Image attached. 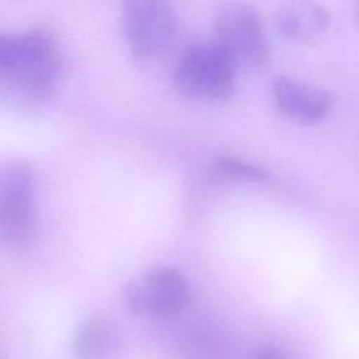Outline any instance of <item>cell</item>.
<instances>
[{"mask_svg": "<svg viewBox=\"0 0 359 359\" xmlns=\"http://www.w3.org/2000/svg\"><path fill=\"white\" fill-rule=\"evenodd\" d=\"M210 172L220 180L238 182H259L268 178L265 168L238 157L217 158L212 163Z\"/></svg>", "mask_w": 359, "mask_h": 359, "instance_id": "cell-10", "label": "cell"}, {"mask_svg": "<svg viewBox=\"0 0 359 359\" xmlns=\"http://www.w3.org/2000/svg\"><path fill=\"white\" fill-rule=\"evenodd\" d=\"M35 178L24 161H11L0 180V238L6 248L24 251L35 240Z\"/></svg>", "mask_w": 359, "mask_h": 359, "instance_id": "cell-5", "label": "cell"}, {"mask_svg": "<svg viewBox=\"0 0 359 359\" xmlns=\"http://www.w3.org/2000/svg\"><path fill=\"white\" fill-rule=\"evenodd\" d=\"M213 39L240 70L265 73L272 65V46L262 15L248 1H229L217 10Z\"/></svg>", "mask_w": 359, "mask_h": 359, "instance_id": "cell-3", "label": "cell"}, {"mask_svg": "<svg viewBox=\"0 0 359 359\" xmlns=\"http://www.w3.org/2000/svg\"><path fill=\"white\" fill-rule=\"evenodd\" d=\"M121 27L133 60L160 57L177 34V15L170 0H121Z\"/></svg>", "mask_w": 359, "mask_h": 359, "instance_id": "cell-4", "label": "cell"}, {"mask_svg": "<svg viewBox=\"0 0 359 359\" xmlns=\"http://www.w3.org/2000/svg\"><path fill=\"white\" fill-rule=\"evenodd\" d=\"M189 300V286L174 268H153L133 279L125 292L128 309L137 316L172 317Z\"/></svg>", "mask_w": 359, "mask_h": 359, "instance_id": "cell-6", "label": "cell"}, {"mask_svg": "<svg viewBox=\"0 0 359 359\" xmlns=\"http://www.w3.org/2000/svg\"><path fill=\"white\" fill-rule=\"evenodd\" d=\"M353 21L359 25V0H353Z\"/></svg>", "mask_w": 359, "mask_h": 359, "instance_id": "cell-12", "label": "cell"}, {"mask_svg": "<svg viewBox=\"0 0 359 359\" xmlns=\"http://www.w3.org/2000/svg\"><path fill=\"white\" fill-rule=\"evenodd\" d=\"M273 21L276 31L285 39L309 43L328 29L331 17L318 0H280Z\"/></svg>", "mask_w": 359, "mask_h": 359, "instance_id": "cell-8", "label": "cell"}, {"mask_svg": "<svg viewBox=\"0 0 359 359\" xmlns=\"http://www.w3.org/2000/svg\"><path fill=\"white\" fill-rule=\"evenodd\" d=\"M252 359H287L286 355L279 351L278 348H273V346H264L261 349H258Z\"/></svg>", "mask_w": 359, "mask_h": 359, "instance_id": "cell-11", "label": "cell"}, {"mask_svg": "<svg viewBox=\"0 0 359 359\" xmlns=\"http://www.w3.org/2000/svg\"><path fill=\"white\" fill-rule=\"evenodd\" d=\"M121 337L115 325L98 316L88 318L76 332L72 352L76 359H111L118 352Z\"/></svg>", "mask_w": 359, "mask_h": 359, "instance_id": "cell-9", "label": "cell"}, {"mask_svg": "<svg viewBox=\"0 0 359 359\" xmlns=\"http://www.w3.org/2000/svg\"><path fill=\"white\" fill-rule=\"evenodd\" d=\"M65 74L60 43L45 28L6 32L0 38L1 98L22 111H36L57 94Z\"/></svg>", "mask_w": 359, "mask_h": 359, "instance_id": "cell-1", "label": "cell"}, {"mask_svg": "<svg viewBox=\"0 0 359 359\" xmlns=\"http://www.w3.org/2000/svg\"><path fill=\"white\" fill-rule=\"evenodd\" d=\"M238 67L215 41L188 45L175 62L171 74L174 90L184 98L199 102H223L236 93Z\"/></svg>", "mask_w": 359, "mask_h": 359, "instance_id": "cell-2", "label": "cell"}, {"mask_svg": "<svg viewBox=\"0 0 359 359\" xmlns=\"http://www.w3.org/2000/svg\"><path fill=\"white\" fill-rule=\"evenodd\" d=\"M271 98L282 115L306 125L325 119L334 105V97L325 88L285 74L272 80Z\"/></svg>", "mask_w": 359, "mask_h": 359, "instance_id": "cell-7", "label": "cell"}]
</instances>
